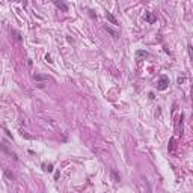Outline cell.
<instances>
[{
  "label": "cell",
  "instance_id": "1",
  "mask_svg": "<svg viewBox=\"0 0 193 193\" xmlns=\"http://www.w3.org/2000/svg\"><path fill=\"white\" fill-rule=\"evenodd\" d=\"M167 86H169V77L161 76L160 79H159V81H157V89L159 91H164Z\"/></svg>",
  "mask_w": 193,
  "mask_h": 193
},
{
  "label": "cell",
  "instance_id": "2",
  "mask_svg": "<svg viewBox=\"0 0 193 193\" xmlns=\"http://www.w3.org/2000/svg\"><path fill=\"white\" fill-rule=\"evenodd\" d=\"M155 15L152 14V12H145V21L146 23H149V24H152V23H155Z\"/></svg>",
  "mask_w": 193,
  "mask_h": 193
},
{
  "label": "cell",
  "instance_id": "3",
  "mask_svg": "<svg viewBox=\"0 0 193 193\" xmlns=\"http://www.w3.org/2000/svg\"><path fill=\"white\" fill-rule=\"evenodd\" d=\"M33 80L36 81H48L50 77L48 76H44V74H33Z\"/></svg>",
  "mask_w": 193,
  "mask_h": 193
},
{
  "label": "cell",
  "instance_id": "4",
  "mask_svg": "<svg viewBox=\"0 0 193 193\" xmlns=\"http://www.w3.org/2000/svg\"><path fill=\"white\" fill-rule=\"evenodd\" d=\"M54 6H56V8H59V9H61V11H64V12L68 11V6H66L65 3H62V2H59V0H54Z\"/></svg>",
  "mask_w": 193,
  "mask_h": 193
},
{
  "label": "cell",
  "instance_id": "5",
  "mask_svg": "<svg viewBox=\"0 0 193 193\" xmlns=\"http://www.w3.org/2000/svg\"><path fill=\"white\" fill-rule=\"evenodd\" d=\"M104 29H106V32H109V33H110V35H112L113 38H119V32H116L115 29H112V27H109L107 24L104 26Z\"/></svg>",
  "mask_w": 193,
  "mask_h": 193
},
{
  "label": "cell",
  "instance_id": "6",
  "mask_svg": "<svg viewBox=\"0 0 193 193\" xmlns=\"http://www.w3.org/2000/svg\"><path fill=\"white\" fill-rule=\"evenodd\" d=\"M0 148H2V149H3L5 152H8V154H11V155H12V157H14V159H15V160H17V155H15V154H14V152H12V151H9V149H8V146H6V145H5V143H2V142H0Z\"/></svg>",
  "mask_w": 193,
  "mask_h": 193
},
{
  "label": "cell",
  "instance_id": "7",
  "mask_svg": "<svg viewBox=\"0 0 193 193\" xmlns=\"http://www.w3.org/2000/svg\"><path fill=\"white\" fill-rule=\"evenodd\" d=\"M136 56H137V57H148V56H149V54H148V51H145V50H137V51H136Z\"/></svg>",
  "mask_w": 193,
  "mask_h": 193
},
{
  "label": "cell",
  "instance_id": "8",
  "mask_svg": "<svg viewBox=\"0 0 193 193\" xmlns=\"http://www.w3.org/2000/svg\"><path fill=\"white\" fill-rule=\"evenodd\" d=\"M106 18H107V20H109V21H110L112 24H118V21H116V18H115V17H113L112 14H110V12H107V14H106Z\"/></svg>",
  "mask_w": 193,
  "mask_h": 193
},
{
  "label": "cell",
  "instance_id": "9",
  "mask_svg": "<svg viewBox=\"0 0 193 193\" xmlns=\"http://www.w3.org/2000/svg\"><path fill=\"white\" fill-rule=\"evenodd\" d=\"M145 183V187H146V193H152V190H151V186H149V183L146 181V179H143Z\"/></svg>",
  "mask_w": 193,
  "mask_h": 193
},
{
  "label": "cell",
  "instance_id": "10",
  "mask_svg": "<svg viewBox=\"0 0 193 193\" xmlns=\"http://www.w3.org/2000/svg\"><path fill=\"white\" fill-rule=\"evenodd\" d=\"M44 167H45V171H48V172H51V171H53V166H51V164H48V166H44Z\"/></svg>",
  "mask_w": 193,
  "mask_h": 193
},
{
  "label": "cell",
  "instance_id": "11",
  "mask_svg": "<svg viewBox=\"0 0 193 193\" xmlns=\"http://www.w3.org/2000/svg\"><path fill=\"white\" fill-rule=\"evenodd\" d=\"M45 61H47L48 64H51V62H53V61H51V56H50V54H47V56H45Z\"/></svg>",
  "mask_w": 193,
  "mask_h": 193
},
{
  "label": "cell",
  "instance_id": "12",
  "mask_svg": "<svg viewBox=\"0 0 193 193\" xmlns=\"http://www.w3.org/2000/svg\"><path fill=\"white\" fill-rule=\"evenodd\" d=\"M112 175H113V178H115L116 181H119V177H118V174H116V172H112Z\"/></svg>",
  "mask_w": 193,
  "mask_h": 193
},
{
  "label": "cell",
  "instance_id": "13",
  "mask_svg": "<svg viewBox=\"0 0 193 193\" xmlns=\"http://www.w3.org/2000/svg\"><path fill=\"white\" fill-rule=\"evenodd\" d=\"M184 81H186L184 77H179V79H178V83H179V85H181V83H184Z\"/></svg>",
  "mask_w": 193,
  "mask_h": 193
},
{
  "label": "cell",
  "instance_id": "14",
  "mask_svg": "<svg viewBox=\"0 0 193 193\" xmlns=\"http://www.w3.org/2000/svg\"><path fill=\"white\" fill-rule=\"evenodd\" d=\"M6 175H8V177H9V178H14V175H12V174H11L9 171H6Z\"/></svg>",
  "mask_w": 193,
  "mask_h": 193
},
{
  "label": "cell",
  "instance_id": "15",
  "mask_svg": "<svg viewBox=\"0 0 193 193\" xmlns=\"http://www.w3.org/2000/svg\"><path fill=\"white\" fill-rule=\"evenodd\" d=\"M169 148H171V151H172V149H174V139H172V140H171V146H169Z\"/></svg>",
  "mask_w": 193,
  "mask_h": 193
}]
</instances>
